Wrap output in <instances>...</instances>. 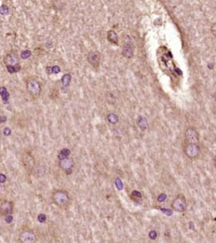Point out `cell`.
<instances>
[{
    "instance_id": "6da1fadb",
    "label": "cell",
    "mask_w": 216,
    "mask_h": 243,
    "mask_svg": "<svg viewBox=\"0 0 216 243\" xmlns=\"http://www.w3.org/2000/svg\"><path fill=\"white\" fill-rule=\"evenodd\" d=\"M52 200L59 207H65L69 203L70 197L67 191L56 190L52 195Z\"/></svg>"
},
{
    "instance_id": "7a4b0ae2",
    "label": "cell",
    "mask_w": 216,
    "mask_h": 243,
    "mask_svg": "<svg viewBox=\"0 0 216 243\" xmlns=\"http://www.w3.org/2000/svg\"><path fill=\"white\" fill-rule=\"evenodd\" d=\"M27 90L33 98H38L41 94V85L35 79H30L27 81Z\"/></svg>"
},
{
    "instance_id": "3957f363",
    "label": "cell",
    "mask_w": 216,
    "mask_h": 243,
    "mask_svg": "<svg viewBox=\"0 0 216 243\" xmlns=\"http://www.w3.org/2000/svg\"><path fill=\"white\" fill-rule=\"evenodd\" d=\"M36 234L32 230H25L19 235V243H36Z\"/></svg>"
},
{
    "instance_id": "277c9868",
    "label": "cell",
    "mask_w": 216,
    "mask_h": 243,
    "mask_svg": "<svg viewBox=\"0 0 216 243\" xmlns=\"http://www.w3.org/2000/svg\"><path fill=\"white\" fill-rule=\"evenodd\" d=\"M14 213V202L12 200H2L0 201V214L6 217Z\"/></svg>"
},
{
    "instance_id": "5b68a950",
    "label": "cell",
    "mask_w": 216,
    "mask_h": 243,
    "mask_svg": "<svg viewBox=\"0 0 216 243\" xmlns=\"http://www.w3.org/2000/svg\"><path fill=\"white\" fill-rule=\"evenodd\" d=\"M171 207L177 212H184L186 209V200L182 195L177 196L171 204Z\"/></svg>"
},
{
    "instance_id": "8992f818",
    "label": "cell",
    "mask_w": 216,
    "mask_h": 243,
    "mask_svg": "<svg viewBox=\"0 0 216 243\" xmlns=\"http://www.w3.org/2000/svg\"><path fill=\"white\" fill-rule=\"evenodd\" d=\"M185 153L186 156L193 159L199 156L200 153V147L197 143H188L185 147Z\"/></svg>"
},
{
    "instance_id": "52a82bcc",
    "label": "cell",
    "mask_w": 216,
    "mask_h": 243,
    "mask_svg": "<svg viewBox=\"0 0 216 243\" xmlns=\"http://www.w3.org/2000/svg\"><path fill=\"white\" fill-rule=\"evenodd\" d=\"M22 163L27 171H32L35 167V158L31 153L26 152L22 155Z\"/></svg>"
},
{
    "instance_id": "ba28073f",
    "label": "cell",
    "mask_w": 216,
    "mask_h": 243,
    "mask_svg": "<svg viewBox=\"0 0 216 243\" xmlns=\"http://www.w3.org/2000/svg\"><path fill=\"white\" fill-rule=\"evenodd\" d=\"M186 141L189 143H197L199 139V135L197 130L194 128H188L185 133Z\"/></svg>"
},
{
    "instance_id": "9c48e42d",
    "label": "cell",
    "mask_w": 216,
    "mask_h": 243,
    "mask_svg": "<svg viewBox=\"0 0 216 243\" xmlns=\"http://www.w3.org/2000/svg\"><path fill=\"white\" fill-rule=\"evenodd\" d=\"M59 165L63 170L65 171L67 174H70L72 172V167H73V162L71 159L66 158L64 159H60L59 161Z\"/></svg>"
},
{
    "instance_id": "30bf717a",
    "label": "cell",
    "mask_w": 216,
    "mask_h": 243,
    "mask_svg": "<svg viewBox=\"0 0 216 243\" xmlns=\"http://www.w3.org/2000/svg\"><path fill=\"white\" fill-rule=\"evenodd\" d=\"M4 63L7 66H15L19 64V59L16 57V55L13 53H8L3 59Z\"/></svg>"
},
{
    "instance_id": "8fae6325",
    "label": "cell",
    "mask_w": 216,
    "mask_h": 243,
    "mask_svg": "<svg viewBox=\"0 0 216 243\" xmlns=\"http://www.w3.org/2000/svg\"><path fill=\"white\" fill-rule=\"evenodd\" d=\"M87 59H88V62L90 63L92 65L96 66L97 64H99L101 55L97 52H91L87 56Z\"/></svg>"
},
{
    "instance_id": "7c38bea8",
    "label": "cell",
    "mask_w": 216,
    "mask_h": 243,
    "mask_svg": "<svg viewBox=\"0 0 216 243\" xmlns=\"http://www.w3.org/2000/svg\"><path fill=\"white\" fill-rule=\"evenodd\" d=\"M134 54V47L130 42H127L123 48V55L127 58H130Z\"/></svg>"
},
{
    "instance_id": "4fadbf2b",
    "label": "cell",
    "mask_w": 216,
    "mask_h": 243,
    "mask_svg": "<svg viewBox=\"0 0 216 243\" xmlns=\"http://www.w3.org/2000/svg\"><path fill=\"white\" fill-rule=\"evenodd\" d=\"M108 40L113 44L118 45V36L113 30H110L108 32Z\"/></svg>"
},
{
    "instance_id": "5bb4252c",
    "label": "cell",
    "mask_w": 216,
    "mask_h": 243,
    "mask_svg": "<svg viewBox=\"0 0 216 243\" xmlns=\"http://www.w3.org/2000/svg\"><path fill=\"white\" fill-rule=\"evenodd\" d=\"M0 96L2 98L4 103H7L9 99V93L7 92L5 87H0Z\"/></svg>"
},
{
    "instance_id": "9a60e30c",
    "label": "cell",
    "mask_w": 216,
    "mask_h": 243,
    "mask_svg": "<svg viewBox=\"0 0 216 243\" xmlns=\"http://www.w3.org/2000/svg\"><path fill=\"white\" fill-rule=\"evenodd\" d=\"M7 71L9 72L10 73H16V72L19 71L21 67L19 66V64H17V65L15 66H7Z\"/></svg>"
},
{
    "instance_id": "2e32d148",
    "label": "cell",
    "mask_w": 216,
    "mask_h": 243,
    "mask_svg": "<svg viewBox=\"0 0 216 243\" xmlns=\"http://www.w3.org/2000/svg\"><path fill=\"white\" fill-rule=\"evenodd\" d=\"M9 14V8L7 5H2L0 6V15H7Z\"/></svg>"
},
{
    "instance_id": "e0dca14e",
    "label": "cell",
    "mask_w": 216,
    "mask_h": 243,
    "mask_svg": "<svg viewBox=\"0 0 216 243\" xmlns=\"http://www.w3.org/2000/svg\"><path fill=\"white\" fill-rule=\"evenodd\" d=\"M142 120H143V117L140 118V119H138V124H139L141 130H145L147 127V121L146 119H145L144 122H142Z\"/></svg>"
},
{
    "instance_id": "ac0fdd59",
    "label": "cell",
    "mask_w": 216,
    "mask_h": 243,
    "mask_svg": "<svg viewBox=\"0 0 216 243\" xmlns=\"http://www.w3.org/2000/svg\"><path fill=\"white\" fill-rule=\"evenodd\" d=\"M108 119L111 123H116L118 121V118L117 117V115L115 114H109L108 116Z\"/></svg>"
},
{
    "instance_id": "d6986e66",
    "label": "cell",
    "mask_w": 216,
    "mask_h": 243,
    "mask_svg": "<svg viewBox=\"0 0 216 243\" xmlns=\"http://www.w3.org/2000/svg\"><path fill=\"white\" fill-rule=\"evenodd\" d=\"M31 55H32V53H31L30 50H24L21 53V58L25 60V59H27L31 57Z\"/></svg>"
},
{
    "instance_id": "ffe728a7",
    "label": "cell",
    "mask_w": 216,
    "mask_h": 243,
    "mask_svg": "<svg viewBox=\"0 0 216 243\" xmlns=\"http://www.w3.org/2000/svg\"><path fill=\"white\" fill-rule=\"evenodd\" d=\"M46 220H47V216L43 213H40L38 216V220L40 221V223H45Z\"/></svg>"
},
{
    "instance_id": "44dd1931",
    "label": "cell",
    "mask_w": 216,
    "mask_h": 243,
    "mask_svg": "<svg viewBox=\"0 0 216 243\" xmlns=\"http://www.w3.org/2000/svg\"><path fill=\"white\" fill-rule=\"evenodd\" d=\"M149 237L150 238L151 240H155L158 237V234H157V232L155 230H151L150 233H149Z\"/></svg>"
},
{
    "instance_id": "7402d4cb",
    "label": "cell",
    "mask_w": 216,
    "mask_h": 243,
    "mask_svg": "<svg viewBox=\"0 0 216 243\" xmlns=\"http://www.w3.org/2000/svg\"><path fill=\"white\" fill-rule=\"evenodd\" d=\"M70 79H71V77H70L69 74H65V75L64 76V77H63V79H62L63 84H64V85H66V81H67V85H68V84H69Z\"/></svg>"
},
{
    "instance_id": "603a6c76",
    "label": "cell",
    "mask_w": 216,
    "mask_h": 243,
    "mask_svg": "<svg viewBox=\"0 0 216 243\" xmlns=\"http://www.w3.org/2000/svg\"><path fill=\"white\" fill-rule=\"evenodd\" d=\"M166 198H167V196H166L165 193H161V194L158 196V201L162 203V202H164L166 200Z\"/></svg>"
},
{
    "instance_id": "cb8c5ba5",
    "label": "cell",
    "mask_w": 216,
    "mask_h": 243,
    "mask_svg": "<svg viewBox=\"0 0 216 243\" xmlns=\"http://www.w3.org/2000/svg\"><path fill=\"white\" fill-rule=\"evenodd\" d=\"M132 196L137 198H141V193L139 192V191L134 190L132 192Z\"/></svg>"
},
{
    "instance_id": "d4e9b609",
    "label": "cell",
    "mask_w": 216,
    "mask_h": 243,
    "mask_svg": "<svg viewBox=\"0 0 216 243\" xmlns=\"http://www.w3.org/2000/svg\"><path fill=\"white\" fill-rule=\"evenodd\" d=\"M116 185H117V188L119 189V190H121L122 189V183H121V181L119 178H117V180H116Z\"/></svg>"
},
{
    "instance_id": "484cf974",
    "label": "cell",
    "mask_w": 216,
    "mask_h": 243,
    "mask_svg": "<svg viewBox=\"0 0 216 243\" xmlns=\"http://www.w3.org/2000/svg\"><path fill=\"white\" fill-rule=\"evenodd\" d=\"M12 134V130L9 128V127H6V128H4L3 130V134L5 136H9L10 134Z\"/></svg>"
},
{
    "instance_id": "4316f807",
    "label": "cell",
    "mask_w": 216,
    "mask_h": 243,
    "mask_svg": "<svg viewBox=\"0 0 216 243\" xmlns=\"http://www.w3.org/2000/svg\"><path fill=\"white\" fill-rule=\"evenodd\" d=\"M5 220H6V222L10 224V223H12L13 221V217H12V215H8V216H6L5 217Z\"/></svg>"
},
{
    "instance_id": "83f0119b",
    "label": "cell",
    "mask_w": 216,
    "mask_h": 243,
    "mask_svg": "<svg viewBox=\"0 0 216 243\" xmlns=\"http://www.w3.org/2000/svg\"><path fill=\"white\" fill-rule=\"evenodd\" d=\"M7 181V176L4 174L0 173V183H5Z\"/></svg>"
},
{
    "instance_id": "f1b7e54d",
    "label": "cell",
    "mask_w": 216,
    "mask_h": 243,
    "mask_svg": "<svg viewBox=\"0 0 216 243\" xmlns=\"http://www.w3.org/2000/svg\"><path fill=\"white\" fill-rule=\"evenodd\" d=\"M7 121V117L5 115H2L0 116V123H3Z\"/></svg>"
},
{
    "instance_id": "f546056e",
    "label": "cell",
    "mask_w": 216,
    "mask_h": 243,
    "mask_svg": "<svg viewBox=\"0 0 216 243\" xmlns=\"http://www.w3.org/2000/svg\"><path fill=\"white\" fill-rule=\"evenodd\" d=\"M60 71V69H59L58 67H56V66H55V67H52V72L53 73H57L58 72Z\"/></svg>"
},
{
    "instance_id": "4dcf8cb0",
    "label": "cell",
    "mask_w": 216,
    "mask_h": 243,
    "mask_svg": "<svg viewBox=\"0 0 216 243\" xmlns=\"http://www.w3.org/2000/svg\"><path fill=\"white\" fill-rule=\"evenodd\" d=\"M189 228H190V230H194V229H195V227H194V225L193 222L189 223Z\"/></svg>"
}]
</instances>
